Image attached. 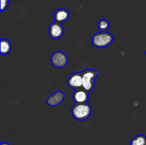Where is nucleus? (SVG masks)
I'll list each match as a JSON object with an SVG mask.
<instances>
[{
	"label": "nucleus",
	"mask_w": 146,
	"mask_h": 145,
	"mask_svg": "<svg viewBox=\"0 0 146 145\" xmlns=\"http://www.w3.org/2000/svg\"><path fill=\"white\" fill-rule=\"evenodd\" d=\"M71 114L76 120L85 121L91 117L92 114V107L87 102L76 104L71 109Z\"/></svg>",
	"instance_id": "obj_1"
},
{
	"label": "nucleus",
	"mask_w": 146,
	"mask_h": 145,
	"mask_svg": "<svg viewBox=\"0 0 146 145\" xmlns=\"http://www.w3.org/2000/svg\"><path fill=\"white\" fill-rule=\"evenodd\" d=\"M91 41H92L93 45L96 48H106L113 43V36L110 33L103 31V32L94 34L92 37Z\"/></svg>",
	"instance_id": "obj_2"
},
{
	"label": "nucleus",
	"mask_w": 146,
	"mask_h": 145,
	"mask_svg": "<svg viewBox=\"0 0 146 145\" xmlns=\"http://www.w3.org/2000/svg\"><path fill=\"white\" fill-rule=\"evenodd\" d=\"M83 80V88L88 92L92 91L95 85V81L98 75V71L93 69L84 70L81 72Z\"/></svg>",
	"instance_id": "obj_3"
},
{
	"label": "nucleus",
	"mask_w": 146,
	"mask_h": 145,
	"mask_svg": "<svg viewBox=\"0 0 146 145\" xmlns=\"http://www.w3.org/2000/svg\"><path fill=\"white\" fill-rule=\"evenodd\" d=\"M68 57L62 51H56L51 57V63L54 67L58 68H64L68 63Z\"/></svg>",
	"instance_id": "obj_4"
},
{
	"label": "nucleus",
	"mask_w": 146,
	"mask_h": 145,
	"mask_svg": "<svg viewBox=\"0 0 146 145\" xmlns=\"http://www.w3.org/2000/svg\"><path fill=\"white\" fill-rule=\"evenodd\" d=\"M67 85L72 89L77 90L83 88L82 73L79 72H76L71 74L67 80Z\"/></svg>",
	"instance_id": "obj_5"
},
{
	"label": "nucleus",
	"mask_w": 146,
	"mask_h": 145,
	"mask_svg": "<svg viewBox=\"0 0 146 145\" xmlns=\"http://www.w3.org/2000/svg\"><path fill=\"white\" fill-rule=\"evenodd\" d=\"M48 34H49L50 37L53 39H59L64 34V27L60 23H53L49 26Z\"/></svg>",
	"instance_id": "obj_6"
},
{
	"label": "nucleus",
	"mask_w": 146,
	"mask_h": 145,
	"mask_svg": "<svg viewBox=\"0 0 146 145\" xmlns=\"http://www.w3.org/2000/svg\"><path fill=\"white\" fill-rule=\"evenodd\" d=\"M72 98L76 104L86 103L88 100L89 95H88V91H86L82 88L75 90V91L73 93Z\"/></svg>",
	"instance_id": "obj_7"
},
{
	"label": "nucleus",
	"mask_w": 146,
	"mask_h": 145,
	"mask_svg": "<svg viewBox=\"0 0 146 145\" xmlns=\"http://www.w3.org/2000/svg\"><path fill=\"white\" fill-rule=\"evenodd\" d=\"M65 98V94L61 91H57L47 98L46 103L51 107H56L60 105Z\"/></svg>",
	"instance_id": "obj_8"
},
{
	"label": "nucleus",
	"mask_w": 146,
	"mask_h": 145,
	"mask_svg": "<svg viewBox=\"0 0 146 145\" xmlns=\"http://www.w3.org/2000/svg\"><path fill=\"white\" fill-rule=\"evenodd\" d=\"M70 17V13L66 9H58L55 11L54 15V21L55 22L60 23V24H63V23L67 21V20Z\"/></svg>",
	"instance_id": "obj_9"
},
{
	"label": "nucleus",
	"mask_w": 146,
	"mask_h": 145,
	"mask_svg": "<svg viewBox=\"0 0 146 145\" xmlns=\"http://www.w3.org/2000/svg\"><path fill=\"white\" fill-rule=\"evenodd\" d=\"M12 48V45L9 41L7 39H1V55H6L9 53Z\"/></svg>",
	"instance_id": "obj_10"
},
{
	"label": "nucleus",
	"mask_w": 146,
	"mask_h": 145,
	"mask_svg": "<svg viewBox=\"0 0 146 145\" xmlns=\"http://www.w3.org/2000/svg\"><path fill=\"white\" fill-rule=\"evenodd\" d=\"M130 145H146V136L143 134L137 135L131 139Z\"/></svg>",
	"instance_id": "obj_11"
},
{
	"label": "nucleus",
	"mask_w": 146,
	"mask_h": 145,
	"mask_svg": "<svg viewBox=\"0 0 146 145\" xmlns=\"http://www.w3.org/2000/svg\"><path fill=\"white\" fill-rule=\"evenodd\" d=\"M98 28L101 32L103 31H106L110 28V24L107 20L101 19L98 21Z\"/></svg>",
	"instance_id": "obj_12"
},
{
	"label": "nucleus",
	"mask_w": 146,
	"mask_h": 145,
	"mask_svg": "<svg viewBox=\"0 0 146 145\" xmlns=\"http://www.w3.org/2000/svg\"><path fill=\"white\" fill-rule=\"evenodd\" d=\"M9 0H1V11H5L7 9L9 5Z\"/></svg>",
	"instance_id": "obj_13"
},
{
	"label": "nucleus",
	"mask_w": 146,
	"mask_h": 145,
	"mask_svg": "<svg viewBox=\"0 0 146 145\" xmlns=\"http://www.w3.org/2000/svg\"><path fill=\"white\" fill-rule=\"evenodd\" d=\"M1 145H9V144L7 143V142H1Z\"/></svg>",
	"instance_id": "obj_14"
},
{
	"label": "nucleus",
	"mask_w": 146,
	"mask_h": 145,
	"mask_svg": "<svg viewBox=\"0 0 146 145\" xmlns=\"http://www.w3.org/2000/svg\"><path fill=\"white\" fill-rule=\"evenodd\" d=\"M145 55H146V51H145Z\"/></svg>",
	"instance_id": "obj_15"
}]
</instances>
